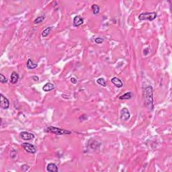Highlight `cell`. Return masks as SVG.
Listing matches in <instances>:
<instances>
[{
  "label": "cell",
  "mask_w": 172,
  "mask_h": 172,
  "mask_svg": "<svg viewBox=\"0 0 172 172\" xmlns=\"http://www.w3.org/2000/svg\"><path fill=\"white\" fill-rule=\"evenodd\" d=\"M32 80L35 81H37L39 80V78H38V76H36V75H34V76L32 77Z\"/></svg>",
  "instance_id": "cell-23"
},
{
  "label": "cell",
  "mask_w": 172,
  "mask_h": 172,
  "mask_svg": "<svg viewBox=\"0 0 172 172\" xmlns=\"http://www.w3.org/2000/svg\"><path fill=\"white\" fill-rule=\"evenodd\" d=\"M111 81H112V83L114 85L116 86V88H120L123 86V83L122 82V81L117 77L112 78V79L111 80Z\"/></svg>",
  "instance_id": "cell-10"
},
{
  "label": "cell",
  "mask_w": 172,
  "mask_h": 172,
  "mask_svg": "<svg viewBox=\"0 0 172 172\" xmlns=\"http://www.w3.org/2000/svg\"><path fill=\"white\" fill-rule=\"evenodd\" d=\"M54 89H55V85L51 83H46L45 85L43 86L42 88L43 91H46V92L51 91V90Z\"/></svg>",
  "instance_id": "cell-13"
},
{
  "label": "cell",
  "mask_w": 172,
  "mask_h": 172,
  "mask_svg": "<svg viewBox=\"0 0 172 172\" xmlns=\"http://www.w3.org/2000/svg\"><path fill=\"white\" fill-rule=\"evenodd\" d=\"M103 42H104V39L102 38H96V39H95V42L97 43V44H101V43H102Z\"/></svg>",
  "instance_id": "cell-20"
},
{
  "label": "cell",
  "mask_w": 172,
  "mask_h": 172,
  "mask_svg": "<svg viewBox=\"0 0 172 172\" xmlns=\"http://www.w3.org/2000/svg\"><path fill=\"white\" fill-rule=\"evenodd\" d=\"M83 19L80 16H77L73 19V26L75 27H78L83 24Z\"/></svg>",
  "instance_id": "cell-8"
},
{
  "label": "cell",
  "mask_w": 172,
  "mask_h": 172,
  "mask_svg": "<svg viewBox=\"0 0 172 172\" xmlns=\"http://www.w3.org/2000/svg\"><path fill=\"white\" fill-rule=\"evenodd\" d=\"M71 83H73V84H75V83H77V80L76 79H75V78H74V77L71 78Z\"/></svg>",
  "instance_id": "cell-22"
},
{
  "label": "cell",
  "mask_w": 172,
  "mask_h": 172,
  "mask_svg": "<svg viewBox=\"0 0 172 172\" xmlns=\"http://www.w3.org/2000/svg\"><path fill=\"white\" fill-rule=\"evenodd\" d=\"M45 131L48 132L54 133V134H56V135H63V134H69L71 133V131H69L64 130V129L54 127V126H48V128H46Z\"/></svg>",
  "instance_id": "cell-2"
},
{
  "label": "cell",
  "mask_w": 172,
  "mask_h": 172,
  "mask_svg": "<svg viewBox=\"0 0 172 172\" xmlns=\"http://www.w3.org/2000/svg\"><path fill=\"white\" fill-rule=\"evenodd\" d=\"M53 26H50V27H48V28H46L45 30H43L42 33V36L44 38L46 37L48 34H49L50 32H51V30H53Z\"/></svg>",
  "instance_id": "cell-14"
},
{
  "label": "cell",
  "mask_w": 172,
  "mask_h": 172,
  "mask_svg": "<svg viewBox=\"0 0 172 172\" xmlns=\"http://www.w3.org/2000/svg\"><path fill=\"white\" fill-rule=\"evenodd\" d=\"M44 20H45V17L44 16L38 17V18H37L34 20V24L41 23V22H42L44 21Z\"/></svg>",
  "instance_id": "cell-18"
},
{
  "label": "cell",
  "mask_w": 172,
  "mask_h": 172,
  "mask_svg": "<svg viewBox=\"0 0 172 172\" xmlns=\"http://www.w3.org/2000/svg\"><path fill=\"white\" fill-rule=\"evenodd\" d=\"M29 169V166H27V165H23L22 166V169L23 171H26L27 170H28Z\"/></svg>",
  "instance_id": "cell-21"
},
{
  "label": "cell",
  "mask_w": 172,
  "mask_h": 172,
  "mask_svg": "<svg viewBox=\"0 0 172 172\" xmlns=\"http://www.w3.org/2000/svg\"><path fill=\"white\" fill-rule=\"evenodd\" d=\"M26 66L28 69H35V68H37V67H38V64L35 63L31 59H29L28 60V61H27Z\"/></svg>",
  "instance_id": "cell-11"
},
{
  "label": "cell",
  "mask_w": 172,
  "mask_h": 172,
  "mask_svg": "<svg viewBox=\"0 0 172 172\" xmlns=\"http://www.w3.org/2000/svg\"><path fill=\"white\" fill-rule=\"evenodd\" d=\"M97 83L100 85L103 86V87H106V81L104 78H99L97 80Z\"/></svg>",
  "instance_id": "cell-17"
},
{
  "label": "cell",
  "mask_w": 172,
  "mask_h": 172,
  "mask_svg": "<svg viewBox=\"0 0 172 172\" xmlns=\"http://www.w3.org/2000/svg\"><path fill=\"white\" fill-rule=\"evenodd\" d=\"M91 9L93 10V13L94 14H98L99 12V7L97 4H94L91 6Z\"/></svg>",
  "instance_id": "cell-16"
},
{
  "label": "cell",
  "mask_w": 172,
  "mask_h": 172,
  "mask_svg": "<svg viewBox=\"0 0 172 172\" xmlns=\"http://www.w3.org/2000/svg\"><path fill=\"white\" fill-rule=\"evenodd\" d=\"M131 117L130 111L126 108H123L120 110V119L123 121H126Z\"/></svg>",
  "instance_id": "cell-5"
},
{
  "label": "cell",
  "mask_w": 172,
  "mask_h": 172,
  "mask_svg": "<svg viewBox=\"0 0 172 172\" xmlns=\"http://www.w3.org/2000/svg\"><path fill=\"white\" fill-rule=\"evenodd\" d=\"M157 14L155 12H143L139 16V19L140 20H149L153 21L157 18Z\"/></svg>",
  "instance_id": "cell-3"
},
{
  "label": "cell",
  "mask_w": 172,
  "mask_h": 172,
  "mask_svg": "<svg viewBox=\"0 0 172 172\" xmlns=\"http://www.w3.org/2000/svg\"><path fill=\"white\" fill-rule=\"evenodd\" d=\"M19 80V75L18 73H17L16 72L13 71L12 72L11 77H10V83L12 84H15L18 82Z\"/></svg>",
  "instance_id": "cell-9"
},
{
  "label": "cell",
  "mask_w": 172,
  "mask_h": 172,
  "mask_svg": "<svg viewBox=\"0 0 172 172\" xmlns=\"http://www.w3.org/2000/svg\"><path fill=\"white\" fill-rule=\"evenodd\" d=\"M20 137L23 140L25 141H30L32 140L34 138V135L32 133L26 132V131H23L20 133Z\"/></svg>",
  "instance_id": "cell-7"
},
{
  "label": "cell",
  "mask_w": 172,
  "mask_h": 172,
  "mask_svg": "<svg viewBox=\"0 0 172 172\" xmlns=\"http://www.w3.org/2000/svg\"><path fill=\"white\" fill-rule=\"evenodd\" d=\"M1 96V102H0V106L2 109H8L10 106V102L8 99L5 98L3 94L0 95Z\"/></svg>",
  "instance_id": "cell-6"
},
{
  "label": "cell",
  "mask_w": 172,
  "mask_h": 172,
  "mask_svg": "<svg viewBox=\"0 0 172 172\" xmlns=\"http://www.w3.org/2000/svg\"><path fill=\"white\" fill-rule=\"evenodd\" d=\"M46 170L51 172H57L59 171L58 167L55 163H49L46 167Z\"/></svg>",
  "instance_id": "cell-12"
},
{
  "label": "cell",
  "mask_w": 172,
  "mask_h": 172,
  "mask_svg": "<svg viewBox=\"0 0 172 172\" xmlns=\"http://www.w3.org/2000/svg\"><path fill=\"white\" fill-rule=\"evenodd\" d=\"M0 81L2 83H5L8 82V79L2 73L0 74Z\"/></svg>",
  "instance_id": "cell-19"
},
{
  "label": "cell",
  "mask_w": 172,
  "mask_h": 172,
  "mask_svg": "<svg viewBox=\"0 0 172 172\" xmlns=\"http://www.w3.org/2000/svg\"><path fill=\"white\" fill-rule=\"evenodd\" d=\"M132 97V94L131 92H127L124 94V95L121 96L119 97L120 99H131Z\"/></svg>",
  "instance_id": "cell-15"
},
{
  "label": "cell",
  "mask_w": 172,
  "mask_h": 172,
  "mask_svg": "<svg viewBox=\"0 0 172 172\" xmlns=\"http://www.w3.org/2000/svg\"><path fill=\"white\" fill-rule=\"evenodd\" d=\"M144 99L146 106L152 110L153 109V89L152 86L148 85L145 88Z\"/></svg>",
  "instance_id": "cell-1"
},
{
  "label": "cell",
  "mask_w": 172,
  "mask_h": 172,
  "mask_svg": "<svg viewBox=\"0 0 172 172\" xmlns=\"http://www.w3.org/2000/svg\"><path fill=\"white\" fill-rule=\"evenodd\" d=\"M22 147L24 149V150L26 151H27L28 153H35L37 152V149L33 145L30 144V143H28V142H24L22 144Z\"/></svg>",
  "instance_id": "cell-4"
}]
</instances>
